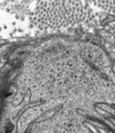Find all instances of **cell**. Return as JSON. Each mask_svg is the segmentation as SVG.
<instances>
[{"mask_svg": "<svg viewBox=\"0 0 115 133\" xmlns=\"http://www.w3.org/2000/svg\"><path fill=\"white\" fill-rule=\"evenodd\" d=\"M90 4L80 1H50L37 3L31 21L42 30H54L74 26L89 16Z\"/></svg>", "mask_w": 115, "mask_h": 133, "instance_id": "cell-1", "label": "cell"}, {"mask_svg": "<svg viewBox=\"0 0 115 133\" xmlns=\"http://www.w3.org/2000/svg\"><path fill=\"white\" fill-rule=\"evenodd\" d=\"M92 4L107 13L115 15V1H97L92 2Z\"/></svg>", "mask_w": 115, "mask_h": 133, "instance_id": "cell-2", "label": "cell"}]
</instances>
